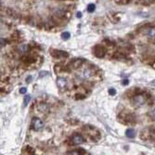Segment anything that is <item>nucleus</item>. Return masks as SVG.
<instances>
[{
  "instance_id": "19",
  "label": "nucleus",
  "mask_w": 155,
  "mask_h": 155,
  "mask_svg": "<svg viewBox=\"0 0 155 155\" xmlns=\"http://www.w3.org/2000/svg\"><path fill=\"white\" fill-rule=\"evenodd\" d=\"M27 92V88L26 87H21V89H20V93L21 94H25Z\"/></svg>"
},
{
  "instance_id": "3",
  "label": "nucleus",
  "mask_w": 155,
  "mask_h": 155,
  "mask_svg": "<svg viewBox=\"0 0 155 155\" xmlns=\"http://www.w3.org/2000/svg\"><path fill=\"white\" fill-rule=\"evenodd\" d=\"M71 142L74 145H80L84 142V138L80 134H74L71 137Z\"/></svg>"
},
{
  "instance_id": "2",
  "label": "nucleus",
  "mask_w": 155,
  "mask_h": 155,
  "mask_svg": "<svg viewBox=\"0 0 155 155\" xmlns=\"http://www.w3.org/2000/svg\"><path fill=\"white\" fill-rule=\"evenodd\" d=\"M44 125H45L44 122L42 121L40 118H37V117L33 118V120H32V128L35 131H40L41 129H43Z\"/></svg>"
},
{
  "instance_id": "20",
  "label": "nucleus",
  "mask_w": 155,
  "mask_h": 155,
  "mask_svg": "<svg viewBox=\"0 0 155 155\" xmlns=\"http://www.w3.org/2000/svg\"><path fill=\"white\" fill-rule=\"evenodd\" d=\"M142 2H144V3H147V4H149V3H152V2H154L155 0H141Z\"/></svg>"
},
{
  "instance_id": "8",
  "label": "nucleus",
  "mask_w": 155,
  "mask_h": 155,
  "mask_svg": "<svg viewBox=\"0 0 155 155\" xmlns=\"http://www.w3.org/2000/svg\"><path fill=\"white\" fill-rule=\"evenodd\" d=\"M81 75L84 79H88V78H90L93 75V73H92V71H91L90 69H86L84 71H83V73H82Z\"/></svg>"
},
{
  "instance_id": "23",
  "label": "nucleus",
  "mask_w": 155,
  "mask_h": 155,
  "mask_svg": "<svg viewBox=\"0 0 155 155\" xmlns=\"http://www.w3.org/2000/svg\"><path fill=\"white\" fill-rule=\"evenodd\" d=\"M5 44H6V41H5V39H2V38H1V47H2V46H4Z\"/></svg>"
},
{
  "instance_id": "12",
  "label": "nucleus",
  "mask_w": 155,
  "mask_h": 155,
  "mask_svg": "<svg viewBox=\"0 0 155 155\" xmlns=\"http://www.w3.org/2000/svg\"><path fill=\"white\" fill-rule=\"evenodd\" d=\"M31 98H32L31 95H25L24 96V98H23V106L24 107H26L28 105V103H29L31 101Z\"/></svg>"
},
{
  "instance_id": "1",
  "label": "nucleus",
  "mask_w": 155,
  "mask_h": 155,
  "mask_svg": "<svg viewBox=\"0 0 155 155\" xmlns=\"http://www.w3.org/2000/svg\"><path fill=\"white\" fill-rule=\"evenodd\" d=\"M146 101V97L144 95L142 94H139V95H136L133 98H132V105L136 108H138V107H141Z\"/></svg>"
},
{
  "instance_id": "10",
  "label": "nucleus",
  "mask_w": 155,
  "mask_h": 155,
  "mask_svg": "<svg viewBox=\"0 0 155 155\" xmlns=\"http://www.w3.org/2000/svg\"><path fill=\"white\" fill-rule=\"evenodd\" d=\"M125 135H126V137H127L128 138H134L136 137V131L134 129H132V128L127 129V130H126V132H125Z\"/></svg>"
},
{
  "instance_id": "7",
  "label": "nucleus",
  "mask_w": 155,
  "mask_h": 155,
  "mask_svg": "<svg viewBox=\"0 0 155 155\" xmlns=\"http://www.w3.org/2000/svg\"><path fill=\"white\" fill-rule=\"evenodd\" d=\"M84 61L83 59L78 58V59H76V60H74L71 63H70V66H71L72 69H78L79 67L82 66V64L84 63Z\"/></svg>"
},
{
  "instance_id": "13",
  "label": "nucleus",
  "mask_w": 155,
  "mask_h": 155,
  "mask_svg": "<svg viewBox=\"0 0 155 155\" xmlns=\"http://www.w3.org/2000/svg\"><path fill=\"white\" fill-rule=\"evenodd\" d=\"M38 110L40 111H47L48 110V106L46 103H41L38 107Z\"/></svg>"
},
{
  "instance_id": "5",
  "label": "nucleus",
  "mask_w": 155,
  "mask_h": 155,
  "mask_svg": "<svg viewBox=\"0 0 155 155\" xmlns=\"http://www.w3.org/2000/svg\"><path fill=\"white\" fill-rule=\"evenodd\" d=\"M50 54L53 56L54 58H67L69 54L63 50H59V49H53L50 51Z\"/></svg>"
},
{
  "instance_id": "4",
  "label": "nucleus",
  "mask_w": 155,
  "mask_h": 155,
  "mask_svg": "<svg viewBox=\"0 0 155 155\" xmlns=\"http://www.w3.org/2000/svg\"><path fill=\"white\" fill-rule=\"evenodd\" d=\"M93 52H94V55L96 56L97 58H103L104 56H105V54H106L105 48L103 47H101V46H97V47H95Z\"/></svg>"
},
{
  "instance_id": "14",
  "label": "nucleus",
  "mask_w": 155,
  "mask_h": 155,
  "mask_svg": "<svg viewBox=\"0 0 155 155\" xmlns=\"http://www.w3.org/2000/svg\"><path fill=\"white\" fill-rule=\"evenodd\" d=\"M19 50L21 53H26L28 50H29V47H28L27 45H21V46L19 47Z\"/></svg>"
},
{
  "instance_id": "22",
  "label": "nucleus",
  "mask_w": 155,
  "mask_h": 155,
  "mask_svg": "<svg viewBox=\"0 0 155 155\" xmlns=\"http://www.w3.org/2000/svg\"><path fill=\"white\" fill-rule=\"evenodd\" d=\"M32 80H33V77L30 75V76H28V77H27V80H26V82H27V83H30Z\"/></svg>"
},
{
  "instance_id": "17",
  "label": "nucleus",
  "mask_w": 155,
  "mask_h": 155,
  "mask_svg": "<svg viewBox=\"0 0 155 155\" xmlns=\"http://www.w3.org/2000/svg\"><path fill=\"white\" fill-rule=\"evenodd\" d=\"M150 117L152 121H155V108H153L150 112Z\"/></svg>"
},
{
  "instance_id": "6",
  "label": "nucleus",
  "mask_w": 155,
  "mask_h": 155,
  "mask_svg": "<svg viewBox=\"0 0 155 155\" xmlns=\"http://www.w3.org/2000/svg\"><path fill=\"white\" fill-rule=\"evenodd\" d=\"M56 83H57V86H58V87H59V89L61 91H64L67 88L68 83H67V80L65 78H63V77H58L57 78V82H56Z\"/></svg>"
},
{
  "instance_id": "21",
  "label": "nucleus",
  "mask_w": 155,
  "mask_h": 155,
  "mask_svg": "<svg viewBox=\"0 0 155 155\" xmlns=\"http://www.w3.org/2000/svg\"><path fill=\"white\" fill-rule=\"evenodd\" d=\"M128 2H129V0H120V3L121 4H124V5L127 4Z\"/></svg>"
},
{
  "instance_id": "9",
  "label": "nucleus",
  "mask_w": 155,
  "mask_h": 155,
  "mask_svg": "<svg viewBox=\"0 0 155 155\" xmlns=\"http://www.w3.org/2000/svg\"><path fill=\"white\" fill-rule=\"evenodd\" d=\"M146 35L150 39H154L155 38V27H150L147 30Z\"/></svg>"
},
{
  "instance_id": "16",
  "label": "nucleus",
  "mask_w": 155,
  "mask_h": 155,
  "mask_svg": "<svg viewBox=\"0 0 155 155\" xmlns=\"http://www.w3.org/2000/svg\"><path fill=\"white\" fill-rule=\"evenodd\" d=\"M95 9H96V6L94 4H89L87 6V11L88 12H94Z\"/></svg>"
},
{
  "instance_id": "15",
  "label": "nucleus",
  "mask_w": 155,
  "mask_h": 155,
  "mask_svg": "<svg viewBox=\"0 0 155 155\" xmlns=\"http://www.w3.org/2000/svg\"><path fill=\"white\" fill-rule=\"evenodd\" d=\"M70 37H71V35H70L69 32H64V33L61 34V38H62L63 40H68Z\"/></svg>"
},
{
  "instance_id": "11",
  "label": "nucleus",
  "mask_w": 155,
  "mask_h": 155,
  "mask_svg": "<svg viewBox=\"0 0 155 155\" xmlns=\"http://www.w3.org/2000/svg\"><path fill=\"white\" fill-rule=\"evenodd\" d=\"M86 153V150H83V149H79V150H72V151H69L68 154H84Z\"/></svg>"
},
{
  "instance_id": "25",
  "label": "nucleus",
  "mask_w": 155,
  "mask_h": 155,
  "mask_svg": "<svg viewBox=\"0 0 155 155\" xmlns=\"http://www.w3.org/2000/svg\"><path fill=\"white\" fill-rule=\"evenodd\" d=\"M77 17H78V18H80V17H81V13H80V12H78V14H77Z\"/></svg>"
},
{
  "instance_id": "24",
  "label": "nucleus",
  "mask_w": 155,
  "mask_h": 155,
  "mask_svg": "<svg viewBox=\"0 0 155 155\" xmlns=\"http://www.w3.org/2000/svg\"><path fill=\"white\" fill-rule=\"evenodd\" d=\"M128 83H129L128 80H124V81H123V84H127Z\"/></svg>"
},
{
  "instance_id": "18",
  "label": "nucleus",
  "mask_w": 155,
  "mask_h": 155,
  "mask_svg": "<svg viewBox=\"0 0 155 155\" xmlns=\"http://www.w3.org/2000/svg\"><path fill=\"white\" fill-rule=\"evenodd\" d=\"M109 94H110V96H114V95L116 94V90H115L114 88H110V89H109Z\"/></svg>"
}]
</instances>
